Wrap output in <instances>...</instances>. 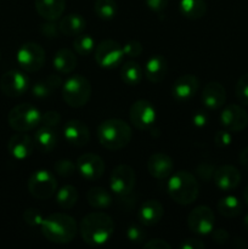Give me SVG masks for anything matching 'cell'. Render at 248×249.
<instances>
[{"label":"cell","mask_w":248,"mask_h":249,"mask_svg":"<svg viewBox=\"0 0 248 249\" xmlns=\"http://www.w3.org/2000/svg\"><path fill=\"white\" fill-rule=\"evenodd\" d=\"M79 232L83 241L90 247L106 245L114 233V221L104 212H94L82 219Z\"/></svg>","instance_id":"obj_1"},{"label":"cell","mask_w":248,"mask_h":249,"mask_svg":"<svg viewBox=\"0 0 248 249\" xmlns=\"http://www.w3.org/2000/svg\"><path fill=\"white\" fill-rule=\"evenodd\" d=\"M40 229L46 240L57 245L72 242L78 232L75 219L65 213H53L44 218Z\"/></svg>","instance_id":"obj_2"},{"label":"cell","mask_w":248,"mask_h":249,"mask_svg":"<svg viewBox=\"0 0 248 249\" xmlns=\"http://www.w3.org/2000/svg\"><path fill=\"white\" fill-rule=\"evenodd\" d=\"M133 138L130 125L119 118L101 122L97 126V139L102 147L109 151H118L126 147Z\"/></svg>","instance_id":"obj_3"},{"label":"cell","mask_w":248,"mask_h":249,"mask_svg":"<svg viewBox=\"0 0 248 249\" xmlns=\"http://www.w3.org/2000/svg\"><path fill=\"white\" fill-rule=\"evenodd\" d=\"M167 191L175 203L180 206H189L198 197L199 185L192 173L179 170L168 178Z\"/></svg>","instance_id":"obj_4"},{"label":"cell","mask_w":248,"mask_h":249,"mask_svg":"<svg viewBox=\"0 0 248 249\" xmlns=\"http://www.w3.org/2000/svg\"><path fill=\"white\" fill-rule=\"evenodd\" d=\"M62 97L72 108H80L89 102L91 97V84L84 75L73 74L62 83Z\"/></svg>","instance_id":"obj_5"},{"label":"cell","mask_w":248,"mask_h":249,"mask_svg":"<svg viewBox=\"0 0 248 249\" xmlns=\"http://www.w3.org/2000/svg\"><path fill=\"white\" fill-rule=\"evenodd\" d=\"M41 112L32 104H19L15 106L7 116L10 128L18 133H27L40 125Z\"/></svg>","instance_id":"obj_6"},{"label":"cell","mask_w":248,"mask_h":249,"mask_svg":"<svg viewBox=\"0 0 248 249\" xmlns=\"http://www.w3.org/2000/svg\"><path fill=\"white\" fill-rule=\"evenodd\" d=\"M28 191L34 198L45 201L57 191L55 175L45 169L35 170L28 179Z\"/></svg>","instance_id":"obj_7"},{"label":"cell","mask_w":248,"mask_h":249,"mask_svg":"<svg viewBox=\"0 0 248 249\" xmlns=\"http://www.w3.org/2000/svg\"><path fill=\"white\" fill-rule=\"evenodd\" d=\"M45 51L39 44L29 41L22 44L16 53V60L24 72L33 73L41 70L45 63Z\"/></svg>","instance_id":"obj_8"},{"label":"cell","mask_w":248,"mask_h":249,"mask_svg":"<svg viewBox=\"0 0 248 249\" xmlns=\"http://www.w3.org/2000/svg\"><path fill=\"white\" fill-rule=\"evenodd\" d=\"M95 61L97 65L106 70L117 67L122 65L124 60V49L118 41L111 40H102L99 45L95 46Z\"/></svg>","instance_id":"obj_9"},{"label":"cell","mask_w":248,"mask_h":249,"mask_svg":"<svg viewBox=\"0 0 248 249\" xmlns=\"http://www.w3.org/2000/svg\"><path fill=\"white\" fill-rule=\"evenodd\" d=\"M136 184L135 170L126 164H119L112 170L109 177V187L118 196L131 194Z\"/></svg>","instance_id":"obj_10"},{"label":"cell","mask_w":248,"mask_h":249,"mask_svg":"<svg viewBox=\"0 0 248 249\" xmlns=\"http://www.w3.org/2000/svg\"><path fill=\"white\" fill-rule=\"evenodd\" d=\"M129 118L131 124L139 130H148L155 125L157 112L155 106L147 100H138L129 109Z\"/></svg>","instance_id":"obj_11"},{"label":"cell","mask_w":248,"mask_h":249,"mask_svg":"<svg viewBox=\"0 0 248 249\" xmlns=\"http://www.w3.org/2000/svg\"><path fill=\"white\" fill-rule=\"evenodd\" d=\"M215 215L207 206H198L190 212L187 216V226L197 235H211L214 230Z\"/></svg>","instance_id":"obj_12"},{"label":"cell","mask_w":248,"mask_h":249,"mask_svg":"<svg viewBox=\"0 0 248 249\" xmlns=\"http://www.w3.org/2000/svg\"><path fill=\"white\" fill-rule=\"evenodd\" d=\"M29 89V78L23 72L10 70L0 78V90L9 97H19Z\"/></svg>","instance_id":"obj_13"},{"label":"cell","mask_w":248,"mask_h":249,"mask_svg":"<svg viewBox=\"0 0 248 249\" xmlns=\"http://www.w3.org/2000/svg\"><path fill=\"white\" fill-rule=\"evenodd\" d=\"M220 123L231 133L245 130L248 126V113L238 105H228L220 113Z\"/></svg>","instance_id":"obj_14"},{"label":"cell","mask_w":248,"mask_h":249,"mask_svg":"<svg viewBox=\"0 0 248 249\" xmlns=\"http://www.w3.org/2000/svg\"><path fill=\"white\" fill-rule=\"evenodd\" d=\"M77 170L85 180L95 181L99 180L104 175L105 172V162L100 156L95 153L88 152L79 156L75 162Z\"/></svg>","instance_id":"obj_15"},{"label":"cell","mask_w":248,"mask_h":249,"mask_svg":"<svg viewBox=\"0 0 248 249\" xmlns=\"http://www.w3.org/2000/svg\"><path fill=\"white\" fill-rule=\"evenodd\" d=\"M199 89V80L194 74L180 75L172 87V95L175 101L187 102L197 94Z\"/></svg>","instance_id":"obj_16"},{"label":"cell","mask_w":248,"mask_h":249,"mask_svg":"<svg viewBox=\"0 0 248 249\" xmlns=\"http://www.w3.org/2000/svg\"><path fill=\"white\" fill-rule=\"evenodd\" d=\"M202 104L211 111L221 108L226 101V90L219 82H209L202 89Z\"/></svg>","instance_id":"obj_17"},{"label":"cell","mask_w":248,"mask_h":249,"mask_svg":"<svg viewBox=\"0 0 248 249\" xmlns=\"http://www.w3.org/2000/svg\"><path fill=\"white\" fill-rule=\"evenodd\" d=\"M63 135L70 145L83 147L90 141V130L85 123L78 119L68 121L63 126Z\"/></svg>","instance_id":"obj_18"},{"label":"cell","mask_w":248,"mask_h":249,"mask_svg":"<svg viewBox=\"0 0 248 249\" xmlns=\"http://www.w3.org/2000/svg\"><path fill=\"white\" fill-rule=\"evenodd\" d=\"M215 186L221 191H231L236 189L241 182V173L236 167L230 164L216 168L213 175Z\"/></svg>","instance_id":"obj_19"},{"label":"cell","mask_w":248,"mask_h":249,"mask_svg":"<svg viewBox=\"0 0 248 249\" xmlns=\"http://www.w3.org/2000/svg\"><path fill=\"white\" fill-rule=\"evenodd\" d=\"M174 163L168 155L163 152H156L151 155L147 160V170L151 177L157 180L168 179L173 174Z\"/></svg>","instance_id":"obj_20"},{"label":"cell","mask_w":248,"mask_h":249,"mask_svg":"<svg viewBox=\"0 0 248 249\" xmlns=\"http://www.w3.org/2000/svg\"><path fill=\"white\" fill-rule=\"evenodd\" d=\"M34 147H35V143H34L33 139L28 134L18 133V131L10 138L9 143H7L10 155L15 160H23L28 158L33 153Z\"/></svg>","instance_id":"obj_21"},{"label":"cell","mask_w":248,"mask_h":249,"mask_svg":"<svg viewBox=\"0 0 248 249\" xmlns=\"http://www.w3.org/2000/svg\"><path fill=\"white\" fill-rule=\"evenodd\" d=\"M164 215V207L157 199L143 202L138 213V219L145 226H153L159 223Z\"/></svg>","instance_id":"obj_22"},{"label":"cell","mask_w":248,"mask_h":249,"mask_svg":"<svg viewBox=\"0 0 248 249\" xmlns=\"http://www.w3.org/2000/svg\"><path fill=\"white\" fill-rule=\"evenodd\" d=\"M168 73V62L164 56L162 55H152L146 61L145 68H143V74L147 78L148 82L153 84L163 82L167 77Z\"/></svg>","instance_id":"obj_23"},{"label":"cell","mask_w":248,"mask_h":249,"mask_svg":"<svg viewBox=\"0 0 248 249\" xmlns=\"http://www.w3.org/2000/svg\"><path fill=\"white\" fill-rule=\"evenodd\" d=\"M39 16L46 21H57L66 9V0H34Z\"/></svg>","instance_id":"obj_24"},{"label":"cell","mask_w":248,"mask_h":249,"mask_svg":"<svg viewBox=\"0 0 248 249\" xmlns=\"http://www.w3.org/2000/svg\"><path fill=\"white\" fill-rule=\"evenodd\" d=\"M53 68L60 74H71L77 67V56L74 51L67 48H62L57 50L53 58Z\"/></svg>","instance_id":"obj_25"},{"label":"cell","mask_w":248,"mask_h":249,"mask_svg":"<svg viewBox=\"0 0 248 249\" xmlns=\"http://www.w3.org/2000/svg\"><path fill=\"white\" fill-rule=\"evenodd\" d=\"M34 143L40 152L48 153L56 147L58 141L57 133L53 128L49 126H41L34 134Z\"/></svg>","instance_id":"obj_26"},{"label":"cell","mask_w":248,"mask_h":249,"mask_svg":"<svg viewBox=\"0 0 248 249\" xmlns=\"http://www.w3.org/2000/svg\"><path fill=\"white\" fill-rule=\"evenodd\" d=\"M60 32L63 36H77L83 33V31L87 27V21L84 17L79 14H70L66 15L60 21Z\"/></svg>","instance_id":"obj_27"},{"label":"cell","mask_w":248,"mask_h":249,"mask_svg":"<svg viewBox=\"0 0 248 249\" xmlns=\"http://www.w3.org/2000/svg\"><path fill=\"white\" fill-rule=\"evenodd\" d=\"M62 79H61L60 75L57 74H50L48 77H45L44 79L39 80L32 88V94L34 97H38V99H44V97H48L53 94L55 90H57L58 88L62 87Z\"/></svg>","instance_id":"obj_28"},{"label":"cell","mask_w":248,"mask_h":249,"mask_svg":"<svg viewBox=\"0 0 248 249\" xmlns=\"http://www.w3.org/2000/svg\"><path fill=\"white\" fill-rule=\"evenodd\" d=\"M179 9L182 16L196 21L206 15L207 4L204 0H180Z\"/></svg>","instance_id":"obj_29"},{"label":"cell","mask_w":248,"mask_h":249,"mask_svg":"<svg viewBox=\"0 0 248 249\" xmlns=\"http://www.w3.org/2000/svg\"><path fill=\"white\" fill-rule=\"evenodd\" d=\"M143 77V70L136 61H126L122 63L121 79L126 85H138Z\"/></svg>","instance_id":"obj_30"},{"label":"cell","mask_w":248,"mask_h":249,"mask_svg":"<svg viewBox=\"0 0 248 249\" xmlns=\"http://www.w3.org/2000/svg\"><path fill=\"white\" fill-rule=\"evenodd\" d=\"M87 201L89 206L95 209H105L108 208L112 204V196L106 189L104 187H91L87 192Z\"/></svg>","instance_id":"obj_31"},{"label":"cell","mask_w":248,"mask_h":249,"mask_svg":"<svg viewBox=\"0 0 248 249\" xmlns=\"http://www.w3.org/2000/svg\"><path fill=\"white\" fill-rule=\"evenodd\" d=\"M218 212L224 218H236L242 213V203L236 196L229 195L218 202Z\"/></svg>","instance_id":"obj_32"},{"label":"cell","mask_w":248,"mask_h":249,"mask_svg":"<svg viewBox=\"0 0 248 249\" xmlns=\"http://www.w3.org/2000/svg\"><path fill=\"white\" fill-rule=\"evenodd\" d=\"M78 190L72 185H66L56 192V202L63 209H71L78 202Z\"/></svg>","instance_id":"obj_33"},{"label":"cell","mask_w":248,"mask_h":249,"mask_svg":"<svg viewBox=\"0 0 248 249\" xmlns=\"http://www.w3.org/2000/svg\"><path fill=\"white\" fill-rule=\"evenodd\" d=\"M94 11L100 19L109 21L117 14L116 0H95Z\"/></svg>","instance_id":"obj_34"},{"label":"cell","mask_w":248,"mask_h":249,"mask_svg":"<svg viewBox=\"0 0 248 249\" xmlns=\"http://www.w3.org/2000/svg\"><path fill=\"white\" fill-rule=\"evenodd\" d=\"M74 51L80 56H88L95 50V39L90 34H79L73 41Z\"/></svg>","instance_id":"obj_35"},{"label":"cell","mask_w":248,"mask_h":249,"mask_svg":"<svg viewBox=\"0 0 248 249\" xmlns=\"http://www.w3.org/2000/svg\"><path fill=\"white\" fill-rule=\"evenodd\" d=\"M53 170L60 177H71L77 170V164L71 160H58L53 165Z\"/></svg>","instance_id":"obj_36"},{"label":"cell","mask_w":248,"mask_h":249,"mask_svg":"<svg viewBox=\"0 0 248 249\" xmlns=\"http://www.w3.org/2000/svg\"><path fill=\"white\" fill-rule=\"evenodd\" d=\"M235 94L241 104L248 105V73L243 74L237 80L235 87Z\"/></svg>","instance_id":"obj_37"},{"label":"cell","mask_w":248,"mask_h":249,"mask_svg":"<svg viewBox=\"0 0 248 249\" xmlns=\"http://www.w3.org/2000/svg\"><path fill=\"white\" fill-rule=\"evenodd\" d=\"M23 220L32 228H40L44 221V216L39 209L28 208L23 212Z\"/></svg>","instance_id":"obj_38"},{"label":"cell","mask_w":248,"mask_h":249,"mask_svg":"<svg viewBox=\"0 0 248 249\" xmlns=\"http://www.w3.org/2000/svg\"><path fill=\"white\" fill-rule=\"evenodd\" d=\"M61 123V114L57 111H48L45 113H41L40 124L43 126L49 128H55Z\"/></svg>","instance_id":"obj_39"},{"label":"cell","mask_w":248,"mask_h":249,"mask_svg":"<svg viewBox=\"0 0 248 249\" xmlns=\"http://www.w3.org/2000/svg\"><path fill=\"white\" fill-rule=\"evenodd\" d=\"M126 238L131 243H142L146 238V233L140 226L131 225L126 229Z\"/></svg>","instance_id":"obj_40"},{"label":"cell","mask_w":248,"mask_h":249,"mask_svg":"<svg viewBox=\"0 0 248 249\" xmlns=\"http://www.w3.org/2000/svg\"><path fill=\"white\" fill-rule=\"evenodd\" d=\"M124 53L128 57H139L142 53L143 46L140 41L138 40H130L123 46Z\"/></svg>","instance_id":"obj_41"},{"label":"cell","mask_w":248,"mask_h":249,"mask_svg":"<svg viewBox=\"0 0 248 249\" xmlns=\"http://www.w3.org/2000/svg\"><path fill=\"white\" fill-rule=\"evenodd\" d=\"M214 143L220 148L230 146L231 143H232V135H231V131L226 130V129L225 130L216 131L215 135H214Z\"/></svg>","instance_id":"obj_42"},{"label":"cell","mask_w":248,"mask_h":249,"mask_svg":"<svg viewBox=\"0 0 248 249\" xmlns=\"http://www.w3.org/2000/svg\"><path fill=\"white\" fill-rule=\"evenodd\" d=\"M40 33L43 34L45 38H57L60 32V27L55 23V21H48L40 26Z\"/></svg>","instance_id":"obj_43"},{"label":"cell","mask_w":248,"mask_h":249,"mask_svg":"<svg viewBox=\"0 0 248 249\" xmlns=\"http://www.w3.org/2000/svg\"><path fill=\"white\" fill-rule=\"evenodd\" d=\"M215 169L216 168L214 167V165L204 163V164H201L198 168H197V174L199 175V178H201L202 180H204V181H209V180L213 178Z\"/></svg>","instance_id":"obj_44"},{"label":"cell","mask_w":248,"mask_h":249,"mask_svg":"<svg viewBox=\"0 0 248 249\" xmlns=\"http://www.w3.org/2000/svg\"><path fill=\"white\" fill-rule=\"evenodd\" d=\"M209 116L206 111H197L196 113L192 116V123L197 128H204L208 124Z\"/></svg>","instance_id":"obj_45"},{"label":"cell","mask_w":248,"mask_h":249,"mask_svg":"<svg viewBox=\"0 0 248 249\" xmlns=\"http://www.w3.org/2000/svg\"><path fill=\"white\" fill-rule=\"evenodd\" d=\"M146 5L150 10L155 12H162L167 9L169 0H145Z\"/></svg>","instance_id":"obj_46"},{"label":"cell","mask_w":248,"mask_h":249,"mask_svg":"<svg viewBox=\"0 0 248 249\" xmlns=\"http://www.w3.org/2000/svg\"><path fill=\"white\" fill-rule=\"evenodd\" d=\"M212 240L214 241L218 245H224V243L228 242L229 240V232L225 229H216L211 232Z\"/></svg>","instance_id":"obj_47"},{"label":"cell","mask_w":248,"mask_h":249,"mask_svg":"<svg viewBox=\"0 0 248 249\" xmlns=\"http://www.w3.org/2000/svg\"><path fill=\"white\" fill-rule=\"evenodd\" d=\"M143 248L145 249H170L172 246L164 240L160 238H155V240H150L146 243H143Z\"/></svg>","instance_id":"obj_48"},{"label":"cell","mask_w":248,"mask_h":249,"mask_svg":"<svg viewBox=\"0 0 248 249\" xmlns=\"http://www.w3.org/2000/svg\"><path fill=\"white\" fill-rule=\"evenodd\" d=\"M204 247H206V245L198 238H186L180 245L181 249H203Z\"/></svg>","instance_id":"obj_49"},{"label":"cell","mask_w":248,"mask_h":249,"mask_svg":"<svg viewBox=\"0 0 248 249\" xmlns=\"http://www.w3.org/2000/svg\"><path fill=\"white\" fill-rule=\"evenodd\" d=\"M238 160H240L241 165L248 170V147L243 148V150L241 151L240 156H238Z\"/></svg>","instance_id":"obj_50"},{"label":"cell","mask_w":248,"mask_h":249,"mask_svg":"<svg viewBox=\"0 0 248 249\" xmlns=\"http://www.w3.org/2000/svg\"><path fill=\"white\" fill-rule=\"evenodd\" d=\"M243 199H245L246 204H247V206H248V185H247V186H246L245 191H243Z\"/></svg>","instance_id":"obj_51"},{"label":"cell","mask_w":248,"mask_h":249,"mask_svg":"<svg viewBox=\"0 0 248 249\" xmlns=\"http://www.w3.org/2000/svg\"><path fill=\"white\" fill-rule=\"evenodd\" d=\"M243 226H245V228H246V230L248 231V213L246 214L245 219H243Z\"/></svg>","instance_id":"obj_52"},{"label":"cell","mask_w":248,"mask_h":249,"mask_svg":"<svg viewBox=\"0 0 248 249\" xmlns=\"http://www.w3.org/2000/svg\"><path fill=\"white\" fill-rule=\"evenodd\" d=\"M0 60H1V49H0Z\"/></svg>","instance_id":"obj_53"}]
</instances>
